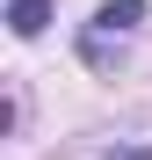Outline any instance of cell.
Instances as JSON below:
<instances>
[{
	"label": "cell",
	"instance_id": "cell-3",
	"mask_svg": "<svg viewBox=\"0 0 152 160\" xmlns=\"http://www.w3.org/2000/svg\"><path fill=\"white\" fill-rule=\"evenodd\" d=\"M101 160H152V146H131V153H101Z\"/></svg>",
	"mask_w": 152,
	"mask_h": 160
},
{
	"label": "cell",
	"instance_id": "cell-2",
	"mask_svg": "<svg viewBox=\"0 0 152 160\" xmlns=\"http://www.w3.org/2000/svg\"><path fill=\"white\" fill-rule=\"evenodd\" d=\"M44 22H51V0H7V29L15 37H44Z\"/></svg>",
	"mask_w": 152,
	"mask_h": 160
},
{
	"label": "cell",
	"instance_id": "cell-1",
	"mask_svg": "<svg viewBox=\"0 0 152 160\" xmlns=\"http://www.w3.org/2000/svg\"><path fill=\"white\" fill-rule=\"evenodd\" d=\"M138 22H145V0H109V8H94V22L80 29V58L87 66H109L116 51L138 37Z\"/></svg>",
	"mask_w": 152,
	"mask_h": 160
}]
</instances>
